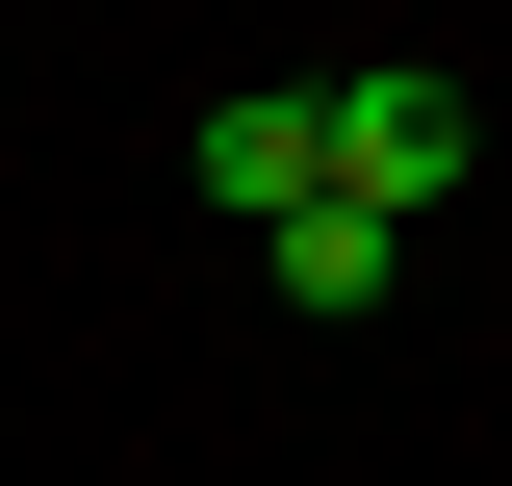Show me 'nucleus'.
<instances>
[{
    "label": "nucleus",
    "instance_id": "obj_1",
    "mask_svg": "<svg viewBox=\"0 0 512 486\" xmlns=\"http://www.w3.org/2000/svg\"><path fill=\"white\" fill-rule=\"evenodd\" d=\"M487 180V103H461V77H333V205H384V231H436V205Z\"/></svg>",
    "mask_w": 512,
    "mask_h": 486
},
{
    "label": "nucleus",
    "instance_id": "obj_2",
    "mask_svg": "<svg viewBox=\"0 0 512 486\" xmlns=\"http://www.w3.org/2000/svg\"><path fill=\"white\" fill-rule=\"evenodd\" d=\"M180 154H205V205H231V231H282V205H333V77H256V103H205Z\"/></svg>",
    "mask_w": 512,
    "mask_h": 486
},
{
    "label": "nucleus",
    "instance_id": "obj_3",
    "mask_svg": "<svg viewBox=\"0 0 512 486\" xmlns=\"http://www.w3.org/2000/svg\"><path fill=\"white\" fill-rule=\"evenodd\" d=\"M256 282H282V307H384V282H410V231H384V205H282Z\"/></svg>",
    "mask_w": 512,
    "mask_h": 486
}]
</instances>
